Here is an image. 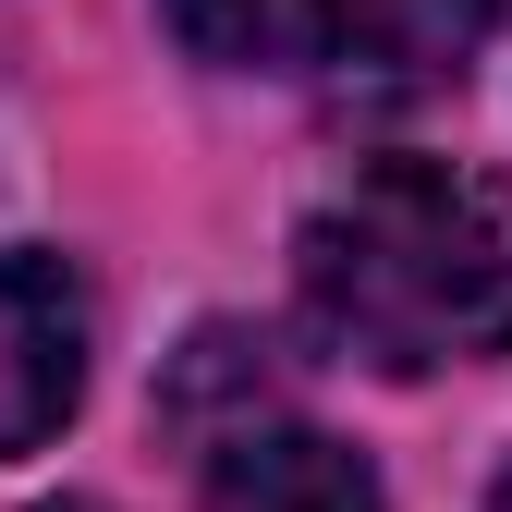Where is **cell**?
I'll list each match as a JSON object with an SVG mask.
<instances>
[{"instance_id":"1","label":"cell","mask_w":512,"mask_h":512,"mask_svg":"<svg viewBox=\"0 0 512 512\" xmlns=\"http://www.w3.org/2000/svg\"><path fill=\"white\" fill-rule=\"evenodd\" d=\"M293 281L366 366H488L512 354V183L476 159H378L305 220Z\"/></svg>"},{"instance_id":"2","label":"cell","mask_w":512,"mask_h":512,"mask_svg":"<svg viewBox=\"0 0 512 512\" xmlns=\"http://www.w3.org/2000/svg\"><path fill=\"white\" fill-rule=\"evenodd\" d=\"M86 403V281L61 256H0V464Z\"/></svg>"},{"instance_id":"3","label":"cell","mask_w":512,"mask_h":512,"mask_svg":"<svg viewBox=\"0 0 512 512\" xmlns=\"http://www.w3.org/2000/svg\"><path fill=\"white\" fill-rule=\"evenodd\" d=\"M171 37L220 74H330L378 37V0H171Z\"/></svg>"},{"instance_id":"4","label":"cell","mask_w":512,"mask_h":512,"mask_svg":"<svg viewBox=\"0 0 512 512\" xmlns=\"http://www.w3.org/2000/svg\"><path fill=\"white\" fill-rule=\"evenodd\" d=\"M208 512H378V476L317 427H244L220 439Z\"/></svg>"},{"instance_id":"5","label":"cell","mask_w":512,"mask_h":512,"mask_svg":"<svg viewBox=\"0 0 512 512\" xmlns=\"http://www.w3.org/2000/svg\"><path fill=\"white\" fill-rule=\"evenodd\" d=\"M476 512H512V464H500V488H488V500H476Z\"/></svg>"},{"instance_id":"6","label":"cell","mask_w":512,"mask_h":512,"mask_svg":"<svg viewBox=\"0 0 512 512\" xmlns=\"http://www.w3.org/2000/svg\"><path fill=\"white\" fill-rule=\"evenodd\" d=\"M49 512H74V500H49Z\"/></svg>"}]
</instances>
